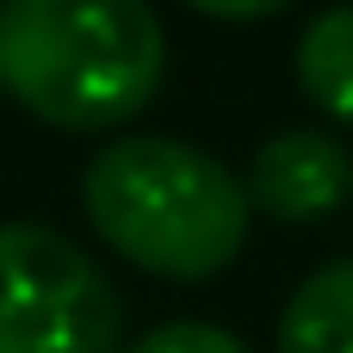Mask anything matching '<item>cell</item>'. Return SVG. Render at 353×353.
<instances>
[{"instance_id":"1","label":"cell","mask_w":353,"mask_h":353,"mask_svg":"<svg viewBox=\"0 0 353 353\" xmlns=\"http://www.w3.org/2000/svg\"><path fill=\"white\" fill-rule=\"evenodd\" d=\"M168 81L149 0H0V93L50 130H118Z\"/></svg>"},{"instance_id":"2","label":"cell","mask_w":353,"mask_h":353,"mask_svg":"<svg viewBox=\"0 0 353 353\" xmlns=\"http://www.w3.org/2000/svg\"><path fill=\"white\" fill-rule=\"evenodd\" d=\"M93 236L155 279H217L248 242V180L180 137H118L81 174Z\"/></svg>"},{"instance_id":"3","label":"cell","mask_w":353,"mask_h":353,"mask_svg":"<svg viewBox=\"0 0 353 353\" xmlns=\"http://www.w3.org/2000/svg\"><path fill=\"white\" fill-rule=\"evenodd\" d=\"M124 304L105 267L50 223H0V353H118Z\"/></svg>"},{"instance_id":"4","label":"cell","mask_w":353,"mask_h":353,"mask_svg":"<svg viewBox=\"0 0 353 353\" xmlns=\"http://www.w3.org/2000/svg\"><path fill=\"white\" fill-rule=\"evenodd\" d=\"M353 192V155L329 130H279L248 161V205L273 223H316Z\"/></svg>"},{"instance_id":"5","label":"cell","mask_w":353,"mask_h":353,"mask_svg":"<svg viewBox=\"0 0 353 353\" xmlns=\"http://www.w3.org/2000/svg\"><path fill=\"white\" fill-rule=\"evenodd\" d=\"M279 353H353V254L298 279L279 310Z\"/></svg>"},{"instance_id":"6","label":"cell","mask_w":353,"mask_h":353,"mask_svg":"<svg viewBox=\"0 0 353 353\" xmlns=\"http://www.w3.org/2000/svg\"><path fill=\"white\" fill-rule=\"evenodd\" d=\"M292 81L298 93L353 130V6H323L304 31H298V50H292Z\"/></svg>"},{"instance_id":"7","label":"cell","mask_w":353,"mask_h":353,"mask_svg":"<svg viewBox=\"0 0 353 353\" xmlns=\"http://www.w3.org/2000/svg\"><path fill=\"white\" fill-rule=\"evenodd\" d=\"M124 353H248V347L217 323H161L143 341H130Z\"/></svg>"},{"instance_id":"8","label":"cell","mask_w":353,"mask_h":353,"mask_svg":"<svg viewBox=\"0 0 353 353\" xmlns=\"http://www.w3.org/2000/svg\"><path fill=\"white\" fill-rule=\"evenodd\" d=\"M192 12H205V19H230V25H248V19H273V12H285L292 0H186Z\"/></svg>"}]
</instances>
